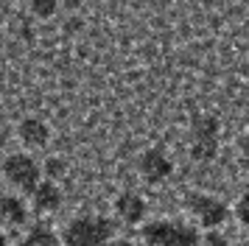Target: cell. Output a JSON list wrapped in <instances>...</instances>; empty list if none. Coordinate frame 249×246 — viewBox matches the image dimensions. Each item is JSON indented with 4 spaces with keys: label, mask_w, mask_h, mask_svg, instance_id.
I'll use <instances>...</instances> for the list:
<instances>
[{
    "label": "cell",
    "mask_w": 249,
    "mask_h": 246,
    "mask_svg": "<svg viewBox=\"0 0 249 246\" xmlns=\"http://www.w3.org/2000/svg\"><path fill=\"white\" fill-rule=\"evenodd\" d=\"M115 241V221L107 215H79L62 229V246H109Z\"/></svg>",
    "instance_id": "6da1fadb"
},
{
    "label": "cell",
    "mask_w": 249,
    "mask_h": 246,
    "mask_svg": "<svg viewBox=\"0 0 249 246\" xmlns=\"http://www.w3.org/2000/svg\"><path fill=\"white\" fill-rule=\"evenodd\" d=\"M140 238H143V246H199L202 235L188 221L157 218V221L140 224Z\"/></svg>",
    "instance_id": "7a4b0ae2"
},
{
    "label": "cell",
    "mask_w": 249,
    "mask_h": 246,
    "mask_svg": "<svg viewBox=\"0 0 249 246\" xmlns=\"http://www.w3.org/2000/svg\"><path fill=\"white\" fill-rule=\"evenodd\" d=\"M221 121L215 115H193L191 121V159L193 162H213L218 157Z\"/></svg>",
    "instance_id": "3957f363"
},
{
    "label": "cell",
    "mask_w": 249,
    "mask_h": 246,
    "mask_svg": "<svg viewBox=\"0 0 249 246\" xmlns=\"http://www.w3.org/2000/svg\"><path fill=\"white\" fill-rule=\"evenodd\" d=\"M185 210L191 212L204 229H218L230 218V207L224 201L210 196V193H202V190H191L185 196Z\"/></svg>",
    "instance_id": "277c9868"
},
{
    "label": "cell",
    "mask_w": 249,
    "mask_h": 246,
    "mask_svg": "<svg viewBox=\"0 0 249 246\" xmlns=\"http://www.w3.org/2000/svg\"><path fill=\"white\" fill-rule=\"evenodd\" d=\"M3 176H6L9 185H14L17 190L31 196L34 188L39 185V179H42V171H39V162L31 154L17 151V154H9L3 159Z\"/></svg>",
    "instance_id": "5b68a950"
},
{
    "label": "cell",
    "mask_w": 249,
    "mask_h": 246,
    "mask_svg": "<svg viewBox=\"0 0 249 246\" xmlns=\"http://www.w3.org/2000/svg\"><path fill=\"white\" fill-rule=\"evenodd\" d=\"M137 168H140V176L146 179L148 185H162L165 179L171 176V171H174V162H171V157L162 151V148H148L140 154L137 159Z\"/></svg>",
    "instance_id": "8992f818"
},
{
    "label": "cell",
    "mask_w": 249,
    "mask_h": 246,
    "mask_svg": "<svg viewBox=\"0 0 249 246\" xmlns=\"http://www.w3.org/2000/svg\"><path fill=\"white\" fill-rule=\"evenodd\" d=\"M146 212H148L146 199H143L140 193H135V190H124V193L115 199V215L124 224H129V227L143 224L146 221Z\"/></svg>",
    "instance_id": "52a82bcc"
},
{
    "label": "cell",
    "mask_w": 249,
    "mask_h": 246,
    "mask_svg": "<svg viewBox=\"0 0 249 246\" xmlns=\"http://www.w3.org/2000/svg\"><path fill=\"white\" fill-rule=\"evenodd\" d=\"M31 199H34V207L39 212H56L62 207V188H59L56 182H51V179H39V185L34 188L31 193Z\"/></svg>",
    "instance_id": "ba28073f"
},
{
    "label": "cell",
    "mask_w": 249,
    "mask_h": 246,
    "mask_svg": "<svg viewBox=\"0 0 249 246\" xmlns=\"http://www.w3.org/2000/svg\"><path fill=\"white\" fill-rule=\"evenodd\" d=\"M17 134H20V140L25 145H31V148H42L48 145L51 140V126L45 121H39V118H23L20 126H17Z\"/></svg>",
    "instance_id": "9c48e42d"
},
{
    "label": "cell",
    "mask_w": 249,
    "mask_h": 246,
    "mask_svg": "<svg viewBox=\"0 0 249 246\" xmlns=\"http://www.w3.org/2000/svg\"><path fill=\"white\" fill-rule=\"evenodd\" d=\"M0 218L9 227H23L28 221V207L20 196H3L0 199Z\"/></svg>",
    "instance_id": "30bf717a"
},
{
    "label": "cell",
    "mask_w": 249,
    "mask_h": 246,
    "mask_svg": "<svg viewBox=\"0 0 249 246\" xmlns=\"http://www.w3.org/2000/svg\"><path fill=\"white\" fill-rule=\"evenodd\" d=\"M17 246H59V238H56V232H53L51 227L36 224V227H31V229L23 235V241H20Z\"/></svg>",
    "instance_id": "8fae6325"
},
{
    "label": "cell",
    "mask_w": 249,
    "mask_h": 246,
    "mask_svg": "<svg viewBox=\"0 0 249 246\" xmlns=\"http://www.w3.org/2000/svg\"><path fill=\"white\" fill-rule=\"evenodd\" d=\"M39 171H42L51 182H56V179L65 174V159H62V157H51V159H45V165H39Z\"/></svg>",
    "instance_id": "7c38bea8"
},
{
    "label": "cell",
    "mask_w": 249,
    "mask_h": 246,
    "mask_svg": "<svg viewBox=\"0 0 249 246\" xmlns=\"http://www.w3.org/2000/svg\"><path fill=\"white\" fill-rule=\"evenodd\" d=\"M59 0H31V11H34L39 20H48L51 14H56Z\"/></svg>",
    "instance_id": "4fadbf2b"
},
{
    "label": "cell",
    "mask_w": 249,
    "mask_h": 246,
    "mask_svg": "<svg viewBox=\"0 0 249 246\" xmlns=\"http://www.w3.org/2000/svg\"><path fill=\"white\" fill-rule=\"evenodd\" d=\"M199 244H204V246H230L224 241V235L215 232V229H207V235H204V238H199Z\"/></svg>",
    "instance_id": "5bb4252c"
},
{
    "label": "cell",
    "mask_w": 249,
    "mask_h": 246,
    "mask_svg": "<svg viewBox=\"0 0 249 246\" xmlns=\"http://www.w3.org/2000/svg\"><path fill=\"white\" fill-rule=\"evenodd\" d=\"M247 207H249V199H247V196H241V201H238V207H235V215H238V221L244 224V227H247V221H249Z\"/></svg>",
    "instance_id": "9a60e30c"
},
{
    "label": "cell",
    "mask_w": 249,
    "mask_h": 246,
    "mask_svg": "<svg viewBox=\"0 0 249 246\" xmlns=\"http://www.w3.org/2000/svg\"><path fill=\"white\" fill-rule=\"evenodd\" d=\"M109 246H143V244H135V241H129V238H115Z\"/></svg>",
    "instance_id": "2e32d148"
},
{
    "label": "cell",
    "mask_w": 249,
    "mask_h": 246,
    "mask_svg": "<svg viewBox=\"0 0 249 246\" xmlns=\"http://www.w3.org/2000/svg\"><path fill=\"white\" fill-rule=\"evenodd\" d=\"M0 246H9V238H6L3 232H0Z\"/></svg>",
    "instance_id": "e0dca14e"
},
{
    "label": "cell",
    "mask_w": 249,
    "mask_h": 246,
    "mask_svg": "<svg viewBox=\"0 0 249 246\" xmlns=\"http://www.w3.org/2000/svg\"><path fill=\"white\" fill-rule=\"evenodd\" d=\"M232 246H249V244H232Z\"/></svg>",
    "instance_id": "ac0fdd59"
}]
</instances>
